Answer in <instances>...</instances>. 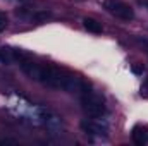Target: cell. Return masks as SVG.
<instances>
[{
  "label": "cell",
  "mask_w": 148,
  "mask_h": 146,
  "mask_svg": "<svg viewBox=\"0 0 148 146\" xmlns=\"http://www.w3.org/2000/svg\"><path fill=\"white\" fill-rule=\"evenodd\" d=\"M81 105H83V110L93 119H100L107 112V107H105L102 96L90 89H84V93L81 95Z\"/></svg>",
  "instance_id": "6da1fadb"
},
{
  "label": "cell",
  "mask_w": 148,
  "mask_h": 146,
  "mask_svg": "<svg viewBox=\"0 0 148 146\" xmlns=\"http://www.w3.org/2000/svg\"><path fill=\"white\" fill-rule=\"evenodd\" d=\"M66 74L67 72L60 71V69L55 67V65H41V71H40V77H38V81L43 83L45 86L62 89V83H64Z\"/></svg>",
  "instance_id": "7a4b0ae2"
},
{
  "label": "cell",
  "mask_w": 148,
  "mask_h": 146,
  "mask_svg": "<svg viewBox=\"0 0 148 146\" xmlns=\"http://www.w3.org/2000/svg\"><path fill=\"white\" fill-rule=\"evenodd\" d=\"M103 7L114 14L115 17L122 19V21H131L134 19V10L129 3H126L124 0H103Z\"/></svg>",
  "instance_id": "3957f363"
},
{
  "label": "cell",
  "mask_w": 148,
  "mask_h": 146,
  "mask_svg": "<svg viewBox=\"0 0 148 146\" xmlns=\"http://www.w3.org/2000/svg\"><path fill=\"white\" fill-rule=\"evenodd\" d=\"M81 129L86 134H93V136H107V132H109V127L98 120H83Z\"/></svg>",
  "instance_id": "277c9868"
},
{
  "label": "cell",
  "mask_w": 148,
  "mask_h": 146,
  "mask_svg": "<svg viewBox=\"0 0 148 146\" xmlns=\"http://www.w3.org/2000/svg\"><path fill=\"white\" fill-rule=\"evenodd\" d=\"M21 67H23V71L28 74L31 79L38 81V77H40V71H41V65H38V64H35V62H29V60H23V62H21Z\"/></svg>",
  "instance_id": "5b68a950"
},
{
  "label": "cell",
  "mask_w": 148,
  "mask_h": 146,
  "mask_svg": "<svg viewBox=\"0 0 148 146\" xmlns=\"http://www.w3.org/2000/svg\"><path fill=\"white\" fill-rule=\"evenodd\" d=\"M133 141L136 143L138 146H143L148 143V131L145 127H140V126H136L134 129H133Z\"/></svg>",
  "instance_id": "8992f818"
},
{
  "label": "cell",
  "mask_w": 148,
  "mask_h": 146,
  "mask_svg": "<svg viewBox=\"0 0 148 146\" xmlns=\"http://www.w3.org/2000/svg\"><path fill=\"white\" fill-rule=\"evenodd\" d=\"M83 26L90 31V33H93V35H100L102 33V23H98L97 19H93V17H84L83 19Z\"/></svg>",
  "instance_id": "52a82bcc"
},
{
  "label": "cell",
  "mask_w": 148,
  "mask_h": 146,
  "mask_svg": "<svg viewBox=\"0 0 148 146\" xmlns=\"http://www.w3.org/2000/svg\"><path fill=\"white\" fill-rule=\"evenodd\" d=\"M7 23H9V21H7V16H5L3 12H0V33L7 28Z\"/></svg>",
  "instance_id": "ba28073f"
},
{
  "label": "cell",
  "mask_w": 148,
  "mask_h": 146,
  "mask_svg": "<svg viewBox=\"0 0 148 146\" xmlns=\"http://www.w3.org/2000/svg\"><path fill=\"white\" fill-rule=\"evenodd\" d=\"M50 16H52L50 12H38L36 16H35V19H36V21H45V19H48Z\"/></svg>",
  "instance_id": "9c48e42d"
},
{
  "label": "cell",
  "mask_w": 148,
  "mask_h": 146,
  "mask_svg": "<svg viewBox=\"0 0 148 146\" xmlns=\"http://www.w3.org/2000/svg\"><path fill=\"white\" fill-rule=\"evenodd\" d=\"M133 72L134 74H141L143 72V67H141V65H134V67H133Z\"/></svg>",
  "instance_id": "30bf717a"
},
{
  "label": "cell",
  "mask_w": 148,
  "mask_h": 146,
  "mask_svg": "<svg viewBox=\"0 0 148 146\" xmlns=\"http://www.w3.org/2000/svg\"><path fill=\"white\" fill-rule=\"evenodd\" d=\"M145 5H147V9H148V0H147V2H145Z\"/></svg>",
  "instance_id": "8fae6325"
},
{
  "label": "cell",
  "mask_w": 148,
  "mask_h": 146,
  "mask_svg": "<svg viewBox=\"0 0 148 146\" xmlns=\"http://www.w3.org/2000/svg\"><path fill=\"white\" fill-rule=\"evenodd\" d=\"M17 2H28V0H17Z\"/></svg>",
  "instance_id": "7c38bea8"
}]
</instances>
